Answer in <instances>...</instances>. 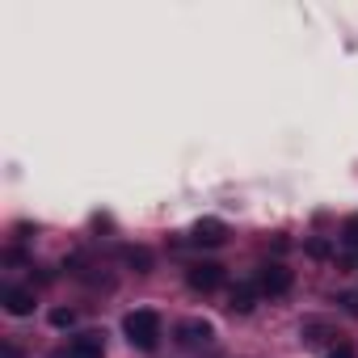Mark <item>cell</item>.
Instances as JSON below:
<instances>
[{
  "label": "cell",
  "mask_w": 358,
  "mask_h": 358,
  "mask_svg": "<svg viewBox=\"0 0 358 358\" xmlns=\"http://www.w3.org/2000/svg\"><path fill=\"white\" fill-rule=\"evenodd\" d=\"M341 253H345L350 262H358V215H350V220L341 224Z\"/></svg>",
  "instance_id": "ba28073f"
},
{
  "label": "cell",
  "mask_w": 358,
  "mask_h": 358,
  "mask_svg": "<svg viewBox=\"0 0 358 358\" xmlns=\"http://www.w3.org/2000/svg\"><path fill=\"white\" fill-rule=\"evenodd\" d=\"M122 333H127V341H131L135 350H156V345H160V333H164L160 312H152V308H135V312H127Z\"/></svg>",
  "instance_id": "6da1fadb"
},
{
  "label": "cell",
  "mask_w": 358,
  "mask_h": 358,
  "mask_svg": "<svg viewBox=\"0 0 358 358\" xmlns=\"http://www.w3.org/2000/svg\"><path fill=\"white\" fill-rule=\"evenodd\" d=\"M190 241H194V245H224V241H228V224L215 220V215H207V220H199V224L190 228Z\"/></svg>",
  "instance_id": "5b68a950"
},
{
  "label": "cell",
  "mask_w": 358,
  "mask_h": 358,
  "mask_svg": "<svg viewBox=\"0 0 358 358\" xmlns=\"http://www.w3.org/2000/svg\"><path fill=\"white\" fill-rule=\"evenodd\" d=\"M55 358H106V337L101 333H80L68 341V350H59Z\"/></svg>",
  "instance_id": "277c9868"
},
{
  "label": "cell",
  "mask_w": 358,
  "mask_h": 358,
  "mask_svg": "<svg viewBox=\"0 0 358 358\" xmlns=\"http://www.w3.org/2000/svg\"><path fill=\"white\" fill-rule=\"evenodd\" d=\"M34 287H5V312L9 316H30L34 312Z\"/></svg>",
  "instance_id": "8992f818"
},
{
  "label": "cell",
  "mask_w": 358,
  "mask_h": 358,
  "mask_svg": "<svg viewBox=\"0 0 358 358\" xmlns=\"http://www.w3.org/2000/svg\"><path fill=\"white\" fill-rule=\"evenodd\" d=\"M257 295H262V291H257V282H253V287H236V291H232V299H228V308L245 316V312H253V299H257Z\"/></svg>",
  "instance_id": "9c48e42d"
},
{
  "label": "cell",
  "mask_w": 358,
  "mask_h": 358,
  "mask_svg": "<svg viewBox=\"0 0 358 358\" xmlns=\"http://www.w3.org/2000/svg\"><path fill=\"white\" fill-rule=\"evenodd\" d=\"M122 262L135 266V274H148L152 270V253L148 249H122Z\"/></svg>",
  "instance_id": "30bf717a"
},
{
  "label": "cell",
  "mask_w": 358,
  "mask_h": 358,
  "mask_svg": "<svg viewBox=\"0 0 358 358\" xmlns=\"http://www.w3.org/2000/svg\"><path fill=\"white\" fill-rule=\"evenodd\" d=\"M186 282L207 295V291H215V287L224 282V266H215V262H194V266H186Z\"/></svg>",
  "instance_id": "3957f363"
},
{
  "label": "cell",
  "mask_w": 358,
  "mask_h": 358,
  "mask_svg": "<svg viewBox=\"0 0 358 358\" xmlns=\"http://www.w3.org/2000/svg\"><path fill=\"white\" fill-rule=\"evenodd\" d=\"M211 333H215V329H211L207 320H186L182 329H177V337H182L186 345H207V341H211Z\"/></svg>",
  "instance_id": "52a82bcc"
},
{
  "label": "cell",
  "mask_w": 358,
  "mask_h": 358,
  "mask_svg": "<svg viewBox=\"0 0 358 358\" xmlns=\"http://www.w3.org/2000/svg\"><path fill=\"white\" fill-rule=\"evenodd\" d=\"M51 324H55V329H72V324H76V312H72V308H55V312H51Z\"/></svg>",
  "instance_id": "8fae6325"
},
{
  "label": "cell",
  "mask_w": 358,
  "mask_h": 358,
  "mask_svg": "<svg viewBox=\"0 0 358 358\" xmlns=\"http://www.w3.org/2000/svg\"><path fill=\"white\" fill-rule=\"evenodd\" d=\"M324 358H354V345L337 341V345H329V354H324Z\"/></svg>",
  "instance_id": "7c38bea8"
},
{
  "label": "cell",
  "mask_w": 358,
  "mask_h": 358,
  "mask_svg": "<svg viewBox=\"0 0 358 358\" xmlns=\"http://www.w3.org/2000/svg\"><path fill=\"white\" fill-rule=\"evenodd\" d=\"M0 358H22V354H17V345H5V350H0Z\"/></svg>",
  "instance_id": "4fadbf2b"
},
{
  "label": "cell",
  "mask_w": 358,
  "mask_h": 358,
  "mask_svg": "<svg viewBox=\"0 0 358 358\" xmlns=\"http://www.w3.org/2000/svg\"><path fill=\"white\" fill-rule=\"evenodd\" d=\"M291 282H295V274H291L282 262H266V266L257 270V291L270 295V299H274V295H287Z\"/></svg>",
  "instance_id": "7a4b0ae2"
}]
</instances>
